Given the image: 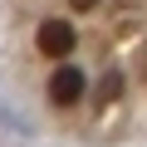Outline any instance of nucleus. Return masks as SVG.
Segmentation results:
<instances>
[{"mask_svg": "<svg viewBox=\"0 0 147 147\" xmlns=\"http://www.w3.org/2000/svg\"><path fill=\"white\" fill-rule=\"evenodd\" d=\"M79 98H84V74L74 69V64H59V69H54V79H49V103L74 108Z\"/></svg>", "mask_w": 147, "mask_h": 147, "instance_id": "nucleus-1", "label": "nucleus"}, {"mask_svg": "<svg viewBox=\"0 0 147 147\" xmlns=\"http://www.w3.org/2000/svg\"><path fill=\"white\" fill-rule=\"evenodd\" d=\"M69 5H74V10H93L98 0H69Z\"/></svg>", "mask_w": 147, "mask_h": 147, "instance_id": "nucleus-4", "label": "nucleus"}, {"mask_svg": "<svg viewBox=\"0 0 147 147\" xmlns=\"http://www.w3.org/2000/svg\"><path fill=\"white\" fill-rule=\"evenodd\" d=\"M118 93H123V79H118V74H103L98 88H93V98H98V103H113Z\"/></svg>", "mask_w": 147, "mask_h": 147, "instance_id": "nucleus-3", "label": "nucleus"}, {"mask_svg": "<svg viewBox=\"0 0 147 147\" xmlns=\"http://www.w3.org/2000/svg\"><path fill=\"white\" fill-rule=\"evenodd\" d=\"M39 54L69 59V54H74V25H69V20H44V25H39Z\"/></svg>", "mask_w": 147, "mask_h": 147, "instance_id": "nucleus-2", "label": "nucleus"}]
</instances>
